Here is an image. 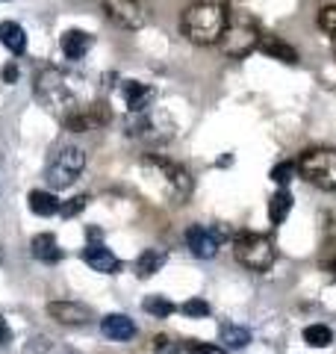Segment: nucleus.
Instances as JSON below:
<instances>
[{"label":"nucleus","mask_w":336,"mask_h":354,"mask_svg":"<svg viewBox=\"0 0 336 354\" xmlns=\"http://www.w3.org/2000/svg\"><path fill=\"white\" fill-rule=\"evenodd\" d=\"M36 97L59 118L95 101L92 88L86 86V77H77L62 68H44L36 77Z\"/></svg>","instance_id":"f257e3e1"},{"label":"nucleus","mask_w":336,"mask_h":354,"mask_svg":"<svg viewBox=\"0 0 336 354\" xmlns=\"http://www.w3.org/2000/svg\"><path fill=\"white\" fill-rule=\"evenodd\" d=\"M227 21L230 12L224 0H195L186 6L180 30L192 44H218L224 30H227Z\"/></svg>","instance_id":"f03ea898"},{"label":"nucleus","mask_w":336,"mask_h":354,"mask_svg":"<svg viewBox=\"0 0 336 354\" xmlns=\"http://www.w3.org/2000/svg\"><path fill=\"white\" fill-rule=\"evenodd\" d=\"M142 169L148 171L153 180L165 189V195L174 198L177 204H183L186 198L192 195V174H189L183 165L165 160V157H160V153H144V157H142Z\"/></svg>","instance_id":"7ed1b4c3"},{"label":"nucleus","mask_w":336,"mask_h":354,"mask_svg":"<svg viewBox=\"0 0 336 354\" xmlns=\"http://www.w3.org/2000/svg\"><path fill=\"white\" fill-rule=\"evenodd\" d=\"M260 27H256V21L248 15V12H230V21H227V30H224L221 36V50L224 57L230 59H242L248 57V53L260 44Z\"/></svg>","instance_id":"20e7f679"},{"label":"nucleus","mask_w":336,"mask_h":354,"mask_svg":"<svg viewBox=\"0 0 336 354\" xmlns=\"http://www.w3.org/2000/svg\"><path fill=\"white\" fill-rule=\"evenodd\" d=\"M295 169L307 183L336 192V148H310L301 153Z\"/></svg>","instance_id":"39448f33"},{"label":"nucleus","mask_w":336,"mask_h":354,"mask_svg":"<svg viewBox=\"0 0 336 354\" xmlns=\"http://www.w3.org/2000/svg\"><path fill=\"white\" fill-rule=\"evenodd\" d=\"M233 254H236V260L251 272H268L277 257L272 239L263 234H239L233 239Z\"/></svg>","instance_id":"423d86ee"},{"label":"nucleus","mask_w":336,"mask_h":354,"mask_svg":"<svg viewBox=\"0 0 336 354\" xmlns=\"http://www.w3.org/2000/svg\"><path fill=\"white\" fill-rule=\"evenodd\" d=\"M83 169H86V151L68 145V148H62L53 157V162L48 165V174H44V180H48L50 189H68L77 177L83 174Z\"/></svg>","instance_id":"0eeeda50"},{"label":"nucleus","mask_w":336,"mask_h":354,"mask_svg":"<svg viewBox=\"0 0 336 354\" xmlns=\"http://www.w3.org/2000/svg\"><path fill=\"white\" fill-rule=\"evenodd\" d=\"M104 12L121 30H142L151 21L144 0H104Z\"/></svg>","instance_id":"6e6552de"},{"label":"nucleus","mask_w":336,"mask_h":354,"mask_svg":"<svg viewBox=\"0 0 336 354\" xmlns=\"http://www.w3.org/2000/svg\"><path fill=\"white\" fill-rule=\"evenodd\" d=\"M65 130H74V133H88V130H100V127H106L109 121H112V113H109V106L106 104H100V101H92V104H86L80 109H74V113H68L65 118H59Z\"/></svg>","instance_id":"1a4fd4ad"},{"label":"nucleus","mask_w":336,"mask_h":354,"mask_svg":"<svg viewBox=\"0 0 336 354\" xmlns=\"http://www.w3.org/2000/svg\"><path fill=\"white\" fill-rule=\"evenodd\" d=\"M186 245L192 248L195 257L212 260L218 254V236L212 234V230H207L204 225H192V227L186 230Z\"/></svg>","instance_id":"9d476101"},{"label":"nucleus","mask_w":336,"mask_h":354,"mask_svg":"<svg viewBox=\"0 0 336 354\" xmlns=\"http://www.w3.org/2000/svg\"><path fill=\"white\" fill-rule=\"evenodd\" d=\"M48 313H50L59 325H86L88 319H92L88 307L77 304V301H50V304H48Z\"/></svg>","instance_id":"9b49d317"},{"label":"nucleus","mask_w":336,"mask_h":354,"mask_svg":"<svg viewBox=\"0 0 336 354\" xmlns=\"http://www.w3.org/2000/svg\"><path fill=\"white\" fill-rule=\"evenodd\" d=\"M121 95H124V104L130 113H144L151 104H153V88L144 86L139 80H124V86H121Z\"/></svg>","instance_id":"f8f14e48"},{"label":"nucleus","mask_w":336,"mask_h":354,"mask_svg":"<svg viewBox=\"0 0 336 354\" xmlns=\"http://www.w3.org/2000/svg\"><path fill=\"white\" fill-rule=\"evenodd\" d=\"M83 260L92 266L95 272H100V274H118L121 272V260L106 245H88L83 251Z\"/></svg>","instance_id":"ddd939ff"},{"label":"nucleus","mask_w":336,"mask_h":354,"mask_svg":"<svg viewBox=\"0 0 336 354\" xmlns=\"http://www.w3.org/2000/svg\"><path fill=\"white\" fill-rule=\"evenodd\" d=\"M100 330H104L106 339H115V342H127L136 337V325H133V319L121 316V313H109L100 319Z\"/></svg>","instance_id":"4468645a"},{"label":"nucleus","mask_w":336,"mask_h":354,"mask_svg":"<svg viewBox=\"0 0 336 354\" xmlns=\"http://www.w3.org/2000/svg\"><path fill=\"white\" fill-rule=\"evenodd\" d=\"M92 36L88 32H83V30H68L65 36L59 39V48H62V53L68 59H83L88 50H92Z\"/></svg>","instance_id":"2eb2a0df"},{"label":"nucleus","mask_w":336,"mask_h":354,"mask_svg":"<svg viewBox=\"0 0 336 354\" xmlns=\"http://www.w3.org/2000/svg\"><path fill=\"white\" fill-rule=\"evenodd\" d=\"M256 48H260L265 57L280 59V62H286V65H295L298 62V50L292 48V44H286L283 39H277V36H263Z\"/></svg>","instance_id":"dca6fc26"},{"label":"nucleus","mask_w":336,"mask_h":354,"mask_svg":"<svg viewBox=\"0 0 336 354\" xmlns=\"http://www.w3.org/2000/svg\"><path fill=\"white\" fill-rule=\"evenodd\" d=\"M30 251H32V257L41 260V263H56V260H62V248H59V242H56L53 234H39V236H32V239H30Z\"/></svg>","instance_id":"f3484780"},{"label":"nucleus","mask_w":336,"mask_h":354,"mask_svg":"<svg viewBox=\"0 0 336 354\" xmlns=\"http://www.w3.org/2000/svg\"><path fill=\"white\" fill-rule=\"evenodd\" d=\"M0 44H3L9 53L21 57V53L27 50V32H24V27L15 24V21H3V24H0Z\"/></svg>","instance_id":"a211bd4d"},{"label":"nucleus","mask_w":336,"mask_h":354,"mask_svg":"<svg viewBox=\"0 0 336 354\" xmlns=\"http://www.w3.org/2000/svg\"><path fill=\"white\" fill-rule=\"evenodd\" d=\"M168 260V254L162 248H148V251H142L139 254V260H136V274L139 278H151V274H156L165 266Z\"/></svg>","instance_id":"6ab92c4d"},{"label":"nucleus","mask_w":336,"mask_h":354,"mask_svg":"<svg viewBox=\"0 0 336 354\" xmlns=\"http://www.w3.org/2000/svg\"><path fill=\"white\" fill-rule=\"evenodd\" d=\"M27 204H30L32 213L41 216V218L59 213V201H56V195H53V192H44V189H32V192L27 195Z\"/></svg>","instance_id":"aec40b11"},{"label":"nucleus","mask_w":336,"mask_h":354,"mask_svg":"<svg viewBox=\"0 0 336 354\" xmlns=\"http://www.w3.org/2000/svg\"><path fill=\"white\" fill-rule=\"evenodd\" d=\"M221 342L227 348H245L251 342V330L239 325H221Z\"/></svg>","instance_id":"412c9836"},{"label":"nucleus","mask_w":336,"mask_h":354,"mask_svg":"<svg viewBox=\"0 0 336 354\" xmlns=\"http://www.w3.org/2000/svg\"><path fill=\"white\" fill-rule=\"evenodd\" d=\"M289 209H292V195H289L286 189H280L272 198V204H268V218H272L274 225H280V221L289 216Z\"/></svg>","instance_id":"4be33fe9"},{"label":"nucleus","mask_w":336,"mask_h":354,"mask_svg":"<svg viewBox=\"0 0 336 354\" xmlns=\"http://www.w3.org/2000/svg\"><path fill=\"white\" fill-rule=\"evenodd\" d=\"M304 342L312 348H328L330 342H333V330L328 325H310L304 330Z\"/></svg>","instance_id":"5701e85b"},{"label":"nucleus","mask_w":336,"mask_h":354,"mask_svg":"<svg viewBox=\"0 0 336 354\" xmlns=\"http://www.w3.org/2000/svg\"><path fill=\"white\" fill-rule=\"evenodd\" d=\"M144 310H148L151 316H156V319H165V316L174 313V304L168 301V298H162V295H151V298H144Z\"/></svg>","instance_id":"b1692460"},{"label":"nucleus","mask_w":336,"mask_h":354,"mask_svg":"<svg viewBox=\"0 0 336 354\" xmlns=\"http://www.w3.org/2000/svg\"><path fill=\"white\" fill-rule=\"evenodd\" d=\"M319 27H321V32H328L330 39H336V6L319 9Z\"/></svg>","instance_id":"393cba45"},{"label":"nucleus","mask_w":336,"mask_h":354,"mask_svg":"<svg viewBox=\"0 0 336 354\" xmlns=\"http://www.w3.org/2000/svg\"><path fill=\"white\" fill-rule=\"evenodd\" d=\"M292 174H295V162H280V165L272 169V180L277 186H286L289 180H292Z\"/></svg>","instance_id":"a878e982"},{"label":"nucleus","mask_w":336,"mask_h":354,"mask_svg":"<svg viewBox=\"0 0 336 354\" xmlns=\"http://www.w3.org/2000/svg\"><path fill=\"white\" fill-rule=\"evenodd\" d=\"M180 310H183L189 319H204V316H209V304L200 301V298H192V301H186Z\"/></svg>","instance_id":"bb28decb"},{"label":"nucleus","mask_w":336,"mask_h":354,"mask_svg":"<svg viewBox=\"0 0 336 354\" xmlns=\"http://www.w3.org/2000/svg\"><path fill=\"white\" fill-rule=\"evenodd\" d=\"M86 201H88L86 195H77V198H71L68 204H59V216H65V218H74L77 213H83V209H86Z\"/></svg>","instance_id":"cd10ccee"},{"label":"nucleus","mask_w":336,"mask_h":354,"mask_svg":"<svg viewBox=\"0 0 336 354\" xmlns=\"http://www.w3.org/2000/svg\"><path fill=\"white\" fill-rule=\"evenodd\" d=\"M153 354H180V346L171 337L160 334V337H153Z\"/></svg>","instance_id":"c85d7f7f"},{"label":"nucleus","mask_w":336,"mask_h":354,"mask_svg":"<svg viewBox=\"0 0 336 354\" xmlns=\"http://www.w3.org/2000/svg\"><path fill=\"white\" fill-rule=\"evenodd\" d=\"M189 354H227L218 346H209V342H189Z\"/></svg>","instance_id":"c756f323"},{"label":"nucleus","mask_w":336,"mask_h":354,"mask_svg":"<svg viewBox=\"0 0 336 354\" xmlns=\"http://www.w3.org/2000/svg\"><path fill=\"white\" fill-rule=\"evenodd\" d=\"M12 339V330H9V325L3 322V319H0V346H3V342H9Z\"/></svg>","instance_id":"7c9ffc66"},{"label":"nucleus","mask_w":336,"mask_h":354,"mask_svg":"<svg viewBox=\"0 0 336 354\" xmlns=\"http://www.w3.org/2000/svg\"><path fill=\"white\" fill-rule=\"evenodd\" d=\"M3 80L6 83H15L18 80V68H15V65H6V68H3Z\"/></svg>","instance_id":"2f4dec72"},{"label":"nucleus","mask_w":336,"mask_h":354,"mask_svg":"<svg viewBox=\"0 0 336 354\" xmlns=\"http://www.w3.org/2000/svg\"><path fill=\"white\" fill-rule=\"evenodd\" d=\"M324 263H328V269L336 274V245L330 248V254H328V260H324Z\"/></svg>","instance_id":"473e14b6"},{"label":"nucleus","mask_w":336,"mask_h":354,"mask_svg":"<svg viewBox=\"0 0 336 354\" xmlns=\"http://www.w3.org/2000/svg\"><path fill=\"white\" fill-rule=\"evenodd\" d=\"M0 260H3V251H0Z\"/></svg>","instance_id":"72a5a7b5"},{"label":"nucleus","mask_w":336,"mask_h":354,"mask_svg":"<svg viewBox=\"0 0 336 354\" xmlns=\"http://www.w3.org/2000/svg\"><path fill=\"white\" fill-rule=\"evenodd\" d=\"M65 354H74V351H65Z\"/></svg>","instance_id":"f704fd0d"},{"label":"nucleus","mask_w":336,"mask_h":354,"mask_svg":"<svg viewBox=\"0 0 336 354\" xmlns=\"http://www.w3.org/2000/svg\"><path fill=\"white\" fill-rule=\"evenodd\" d=\"M333 57H336V48H333Z\"/></svg>","instance_id":"c9c22d12"},{"label":"nucleus","mask_w":336,"mask_h":354,"mask_svg":"<svg viewBox=\"0 0 336 354\" xmlns=\"http://www.w3.org/2000/svg\"><path fill=\"white\" fill-rule=\"evenodd\" d=\"M0 3H6V0H0Z\"/></svg>","instance_id":"e433bc0d"}]
</instances>
